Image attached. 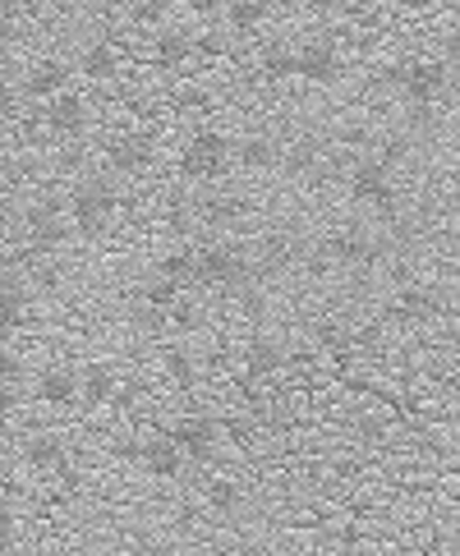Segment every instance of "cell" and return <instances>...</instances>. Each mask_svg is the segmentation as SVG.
Listing matches in <instances>:
<instances>
[{
  "label": "cell",
  "instance_id": "1",
  "mask_svg": "<svg viewBox=\"0 0 460 556\" xmlns=\"http://www.w3.org/2000/svg\"><path fill=\"white\" fill-rule=\"evenodd\" d=\"M199 272H203V285L213 290H226V295H244L248 285H258V258L248 254L244 244H230V240H213L199 248Z\"/></svg>",
  "mask_w": 460,
  "mask_h": 556
},
{
  "label": "cell",
  "instance_id": "2",
  "mask_svg": "<svg viewBox=\"0 0 460 556\" xmlns=\"http://www.w3.org/2000/svg\"><path fill=\"white\" fill-rule=\"evenodd\" d=\"M378 83L392 88V92H400V102H406L410 111H429V106L447 92L451 65H447V61H400V65H392V69H382Z\"/></svg>",
  "mask_w": 460,
  "mask_h": 556
},
{
  "label": "cell",
  "instance_id": "3",
  "mask_svg": "<svg viewBox=\"0 0 460 556\" xmlns=\"http://www.w3.org/2000/svg\"><path fill=\"white\" fill-rule=\"evenodd\" d=\"M345 189L359 207H373V212L392 217L396 212V176H392V157L387 152H369V157H355Z\"/></svg>",
  "mask_w": 460,
  "mask_h": 556
},
{
  "label": "cell",
  "instance_id": "4",
  "mask_svg": "<svg viewBox=\"0 0 460 556\" xmlns=\"http://www.w3.org/2000/svg\"><path fill=\"white\" fill-rule=\"evenodd\" d=\"M69 221L74 230H79L84 240L92 235H102V230L115 221V212H120V198H115V184L102 180V176H92V180H79L69 189Z\"/></svg>",
  "mask_w": 460,
  "mask_h": 556
},
{
  "label": "cell",
  "instance_id": "5",
  "mask_svg": "<svg viewBox=\"0 0 460 556\" xmlns=\"http://www.w3.org/2000/svg\"><path fill=\"white\" fill-rule=\"evenodd\" d=\"M382 254H387V244L363 235V230L345 225V230H332L328 240H322L318 248V262L322 267H341V272H369V267L382 262Z\"/></svg>",
  "mask_w": 460,
  "mask_h": 556
},
{
  "label": "cell",
  "instance_id": "6",
  "mask_svg": "<svg viewBox=\"0 0 460 556\" xmlns=\"http://www.w3.org/2000/svg\"><path fill=\"white\" fill-rule=\"evenodd\" d=\"M230 157H235V147H230V139L226 133H217V129H199L194 139L184 143V152H180V176L184 180H221L226 170H230Z\"/></svg>",
  "mask_w": 460,
  "mask_h": 556
},
{
  "label": "cell",
  "instance_id": "7",
  "mask_svg": "<svg viewBox=\"0 0 460 556\" xmlns=\"http://www.w3.org/2000/svg\"><path fill=\"white\" fill-rule=\"evenodd\" d=\"M65 212H69V207H65ZM65 212L55 203H33L24 212V225H18V240H24L33 254H47V258L61 254V244L69 240V225H74Z\"/></svg>",
  "mask_w": 460,
  "mask_h": 556
},
{
  "label": "cell",
  "instance_id": "8",
  "mask_svg": "<svg viewBox=\"0 0 460 556\" xmlns=\"http://www.w3.org/2000/svg\"><path fill=\"white\" fill-rule=\"evenodd\" d=\"M170 437L184 447V455L194 460V465H207V460L217 455V437H221V428H217V418L213 414H184L176 428H170Z\"/></svg>",
  "mask_w": 460,
  "mask_h": 556
},
{
  "label": "cell",
  "instance_id": "9",
  "mask_svg": "<svg viewBox=\"0 0 460 556\" xmlns=\"http://www.w3.org/2000/svg\"><path fill=\"white\" fill-rule=\"evenodd\" d=\"M88 120H92V111H88V102L79 98V92H55V98L47 102V129L55 133V139H84L88 133Z\"/></svg>",
  "mask_w": 460,
  "mask_h": 556
},
{
  "label": "cell",
  "instance_id": "10",
  "mask_svg": "<svg viewBox=\"0 0 460 556\" xmlns=\"http://www.w3.org/2000/svg\"><path fill=\"white\" fill-rule=\"evenodd\" d=\"M341 51L336 42H328V37H318V42H304L299 47V79L314 83V88H332L341 79Z\"/></svg>",
  "mask_w": 460,
  "mask_h": 556
},
{
  "label": "cell",
  "instance_id": "11",
  "mask_svg": "<svg viewBox=\"0 0 460 556\" xmlns=\"http://www.w3.org/2000/svg\"><path fill=\"white\" fill-rule=\"evenodd\" d=\"M157 161V143L148 133H120L111 147H106V166L115 176H143V170Z\"/></svg>",
  "mask_w": 460,
  "mask_h": 556
},
{
  "label": "cell",
  "instance_id": "12",
  "mask_svg": "<svg viewBox=\"0 0 460 556\" xmlns=\"http://www.w3.org/2000/svg\"><path fill=\"white\" fill-rule=\"evenodd\" d=\"M18 455H24V465H28L33 474H42V478L69 474V447H65L55 432H33Z\"/></svg>",
  "mask_w": 460,
  "mask_h": 556
},
{
  "label": "cell",
  "instance_id": "13",
  "mask_svg": "<svg viewBox=\"0 0 460 556\" xmlns=\"http://www.w3.org/2000/svg\"><path fill=\"white\" fill-rule=\"evenodd\" d=\"M139 465H143L152 478H180L184 465H189V455H184V447H180L170 432H152L148 442H143Z\"/></svg>",
  "mask_w": 460,
  "mask_h": 556
},
{
  "label": "cell",
  "instance_id": "14",
  "mask_svg": "<svg viewBox=\"0 0 460 556\" xmlns=\"http://www.w3.org/2000/svg\"><path fill=\"white\" fill-rule=\"evenodd\" d=\"M18 88H24L28 102H51L55 92L69 88V65L55 61V55H47V61H37V65L24 74V79H18Z\"/></svg>",
  "mask_w": 460,
  "mask_h": 556
},
{
  "label": "cell",
  "instance_id": "15",
  "mask_svg": "<svg viewBox=\"0 0 460 556\" xmlns=\"http://www.w3.org/2000/svg\"><path fill=\"white\" fill-rule=\"evenodd\" d=\"M37 400L51 410H69L84 400V382L74 368H42L37 373Z\"/></svg>",
  "mask_w": 460,
  "mask_h": 556
},
{
  "label": "cell",
  "instance_id": "16",
  "mask_svg": "<svg viewBox=\"0 0 460 556\" xmlns=\"http://www.w3.org/2000/svg\"><path fill=\"white\" fill-rule=\"evenodd\" d=\"M285 363H291V350H285L281 336L258 332L254 340L244 345V368H248V377H272V373L285 368Z\"/></svg>",
  "mask_w": 460,
  "mask_h": 556
},
{
  "label": "cell",
  "instance_id": "17",
  "mask_svg": "<svg viewBox=\"0 0 460 556\" xmlns=\"http://www.w3.org/2000/svg\"><path fill=\"white\" fill-rule=\"evenodd\" d=\"M24 318H28V276L5 262V290H0V327H5V340L24 327Z\"/></svg>",
  "mask_w": 460,
  "mask_h": 556
},
{
  "label": "cell",
  "instance_id": "18",
  "mask_svg": "<svg viewBox=\"0 0 460 556\" xmlns=\"http://www.w3.org/2000/svg\"><path fill=\"white\" fill-rule=\"evenodd\" d=\"M79 382H84V405H92V410L120 400V377H115L111 363H84Z\"/></svg>",
  "mask_w": 460,
  "mask_h": 556
},
{
  "label": "cell",
  "instance_id": "19",
  "mask_svg": "<svg viewBox=\"0 0 460 556\" xmlns=\"http://www.w3.org/2000/svg\"><path fill=\"white\" fill-rule=\"evenodd\" d=\"M79 74L92 83H111V79H120V47H111V42H88L79 51Z\"/></svg>",
  "mask_w": 460,
  "mask_h": 556
},
{
  "label": "cell",
  "instance_id": "20",
  "mask_svg": "<svg viewBox=\"0 0 460 556\" xmlns=\"http://www.w3.org/2000/svg\"><path fill=\"white\" fill-rule=\"evenodd\" d=\"M248 212V203L240 194H207L199 203V221L203 225H213V230H230V225H240Z\"/></svg>",
  "mask_w": 460,
  "mask_h": 556
},
{
  "label": "cell",
  "instance_id": "21",
  "mask_svg": "<svg viewBox=\"0 0 460 556\" xmlns=\"http://www.w3.org/2000/svg\"><path fill=\"white\" fill-rule=\"evenodd\" d=\"M437 309H443V303H437L433 290H424V285H400L392 318L396 322H429V318H437Z\"/></svg>",
  "mask_w": 460,
  "mask_h": 556
},
{
  "label": "cell",
  "instance_id": "22",
  "mask_svg": "<svg viewBox=\"0 0 460 556\" xmlns=\"http://www.w3.org/2000/svg\"><path fill=\"white\" fill-rule=\"evenodd\" d=\"M194 37H189V33H180V28H162L157 37H152V61H157V65H166V69H176V65H184L189 61V55H194Z\"/></svg>",
  "mask_w": 460,
  "mask_h": 556
},
{
  "label": "cell",
  "instance_id": "23",
  "mask_svg": "<svg viewBox=\"0 0 460 556\" xmlns=\"http://www.w3.org/2000/svg\"><path fill=\"white\" fill-rule=\"evenodd\" d=\"M235 161H240L244 170H277L285 157H281L277 139H267V133H254V139H244V143L235 147Z\"/></svg>",
  "mask_w": 460,
  "mask_h": 556
},
{
  "label": "cell",
  "instance_id": "24",
  "mask_svg": "<svg viewBox=\"0 0 460 556\" xmlns=\"http://www.w3.org/2000/svg\"><path fill=\"white\" fill-rule=\"evenodd\" d=\"M157 272L166 276H176L184 290H194V285H203V272H199V248L194 244H180V248H170V254L157 262Z\"/></svg>",
  "mask_w": 460,
  "mask_h": 556
},
{
  "label": "cell",
  "instance_id": "25",
  "mask_svg": "<svg viewBox=\"0 0 460 556\" xmlns=\"http://www.w3.org/2000/svg\"><path fill=\"white\" fill-rule=\"evenodd\" d=\"M277 0H226V18L235 33H258L267 18H272Z\"/></svg>",
  "mask_w": 460,
  "mask_h": 556
},
{
  "label": "cell",
  "instance_id": "26",
  "mask_svg": "<svg viewBox=\"0 0 460 556\" xmlns=\"http://www.w3.org/2000/svg\"><path fill=\"white\" fill-rule=\"evenodd\" d=\"M263 74H267V83H285V79H299V47L272 42V47L263 51Z\"/></svg>",
  "mask_w": 460,
  "mask_h": 556
},
{
  "label": "cell",
  "instance_id": "27",
  "mask_svg": "<svg viewBox=\"0 0 460 556\" xmlns=\"http://www.w3.org/2000/svg\"><path fill=\"white\" fill-rule=\"evenodd\" d=\"M162 368H166V377L176 382L180 391H189L199 382V359H194V350H184V345H166Z\"/></svg>",
  "mask_w": 460,
  "mask_h": 556
},
{
  "label": "cell",
  "instance_id": "28",
  "mask_svg": "<svg viewBox=\"0 0 460 556\" xmlns=\"http://www.w3.org/2000/svg\"><path fill=\"white\" fill-rule=\"evenodd\" d=\"M180 295H184V285H180L176 276H166V272L148 276V281L139 285V303H152V309H176Z\"/></svg>",
  "mask_w": 460,
  "mask_h": 556
},
{
  "label": "cell",
  "instance_id": "29",
  "mask_svg": "<svg viewBox=\"0 0 460 556\" xmlns=\"http://www.w3.org/2000/svg\"><path fill=\"white\" fill-rule=\"evenodd\" d=\"M207 506H213L221 520H230V515H240V506H244V492H240V483H230V478H213L207 483Z\"/></svg>",
  "mask_w": 460,
  "mask_h": 556
},
{
  "label": "cell",
  "instance_id": "30",
  "mask_svg": "<svg viewBox=\"0 0 460 556\" xmlns=\"http://www.w3.org/2000/svg\"><path fill=\"white\" fill-rule=\"evenodd\" d=\"M170 327H176V332H199L203 327V303L194 299V295H180V303H176V309H170Z\"/></svg>",
  "mask_w": 460,
  "mask_h": 556
},
{
  "label": "cell",
  "instance_id": "31",
  "mask_svg": "<svg viewBox=\"0 0 460 556\" xmlns=\"http://www.w3.org/2000/svg\"><path fill=\"white\" fill-rule=\"evenodd\" d=\"M226 437H230V442H235L240 451H248V447L258 442V428L248 424V418H226Z\"/></svg>",
  "mask_w": 460,
  "mask_h": 556
},
{
  "label": "cell",
  "instance_id": "32",
  "mask_svg": "<svg viewBox=\"0 0 460 556\" xmlns=\"http://www.w3.org/2000/svg\"><path fill=\"white\" fill-rule=\"evenodd\" d=\"M0 373H5V396H14L18 387H24V359H18V354L5 350V368H0Z\"/></svg>",
  "mask_w": 460,
  "mask_h": 556
},
{
  "label": "cell",
  "instance_id": "33",
  "mask_svg": "<svg viewBox=\"0 0 460 556\" xmlns=\"http://www.w3.org/2000/svg\"><path fill=\"white\" fill-rule=\"evenodd\" d=\"M33 10V0H0V14H5V33L14 28V18H24Z\"/></svg>",
  "mask_w": 460,
  "mask_h": 556
},
{
  "label": "cell",
  "instance_id": "34",
  "mask_svg": "<svg viewBox=\"0 0 460 556\" xmlns=\"http://www.w3.org/2000/svg\"><path fill=\"white\" fill-rule=\"evenodd\" d=\"M221 5H226V0H184V10H194L199 18H213V14H221Z\"/></svg>",
  "mask_w": 460,
  "mask_h": 556
},
{
  "label": "cell",
  "instance_id": "35",
  "mask_svg": "<svg viewBox=\"0 0 460 556\" xmlns=\"http://www.w3.org/2000/svg\"><path fill=\"white\" fill-rule=\"evenodd\" d=\"M359 437H363V442H382V424H373V418H363V424H359Z\"/></svg>",
  "mask_w": 460,
  "mask_h": 556
},
{
  "label": "cell",
  "instance_id": "36",
  "mask_svg": "<svg viewBox=\"0 0 460 556\" xmlns=\"http://www.w3.org/2000/svg\"><path fill=\"white\" fill-rule=\"evenodd\" d=\"M451 474H456V483H460V455L451 460Z\"/></svg>",
  "mask_w": 460,
  "mask_h": 556
},
{
  "label": "cell",
  "instance_id": "37",
  "mask_svg": "<svg viewBox=\"0 0 460 556\" xmlns=\"http://www.w3.org/2000/svg\"><path fill=\"white\" fill-rule=\"evenodd\" d=\"M277 5H291V0H277Z\"/></svg>",
  "mask_w": 460,
  "mask_h": 556
}]
</instances>
